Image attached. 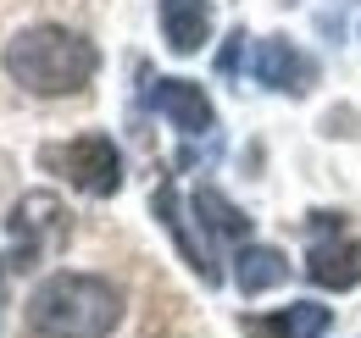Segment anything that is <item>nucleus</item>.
Returning a JSON list of instances; mask_svg holds the SVG:
<instances>
[{"instance_id": "9b49d317", "label": "nucleus", "mask_w": 361, "mask_h": 338, "mask_svg": "<svg viewBox=\"0 0 361 338\" xmlns=\"http://www.w3.org/2000/svg\"><path fill=\"white\" fill-rule=\"evenodd\" d=\"M283 277H289V261L272 244H239L233 250V283H239V294H267Z\"/></svg>"}, {"instance_id": "ddd939ff", "label": "nucleus", "mask_w": 361, "mask_h": 338, "mask_svg": "<svg viewBox=\"0 0 361 338\" xmlns=\"http://www.w3.org/2000/svg\"><path fill=\"white\" fill-rule=\"evenodd\" d=\"M245 39H250L245 28H233V34H228V50L217 56V67H223V73H233V67H239V50H245Z\"/></svg>"}, {"instance_id": "f03ea898", "label": "nucleus", "mask_w": 361, "mask_h": 338, "mask_svg": "<svg viewBox=\"0 0 361 338\" xmlns=\"http://www.w3.org/2000/svg\"><path fill=\"white\" fill-rule=\"evenodd\" d=\"M123 322V294L90 272H56L28 299V327L45 338H111Z\"/></svg>"}, {"instance_id": "f8f14e48", "label": "nucleus", "mask_w": 361, "mask_h": 338, "mask_svg": "<svg viewBox=\"0 0 361 338\" xmlns=\"http://www.w3.org/2000/svg\"><path fill=\"white\" fill-rule=\"evenodd\" d=\"M328 327H334V311H328V305H312V299H300V305L267 316V333H278V338H322Z\"/></svg>"}, {"instance_id": "39448f33", "label": "nucleus", "mask_w": 361, "mask_h": 338, "mask_svg": "<svg viewBox=\"0 0 361 338\" xmlns=\"http://www.w3.org/2000/svg\"><path fill=\"white\" fill-rule=\"evenodd\" d=\"M306 272L322 289H356L361 283V244L345 233L339 211L312 216V250H306Z\"/></svg>"}, {"instance_id": "9d476101", "label": "nucleus", "mask_w": 361, "mask_h": 338, "mask_svg": "<svg viewBox=\"0 0 361 338\" xmlns=\"http://www.w3.org/2000/svg\"><path fill=\"white\" fill-rule=\"evenodd\" d=\"M189 211H195V222H200L206 233H217V239H228V244H250V216L239 211L223 189L200 183V189L189 194Z\"/></svg>"}, {"instance_id": "20e7f679", "label": "nucleus", "mask_w": 361, "mask_h": 338, "mask_svg": "<svg viewBox=\"0 0 361 338\" xmlns=\"http://www.w3.org/2000/svg\"><path fill=\"white\" fill-rule=\"evenodd\" d=\"M45 161H56L67 172V183L94 194V200H106V194L123 189V156H117L111 133H84V139H73L61 150H45Z\"/></svg>"}, {"instance_id": "6e6552de", "label": "nucleus", "mask_w": 361, "mask_h": 338, "mask_svg": "<svg viewBox=\"0 0 361 338\" xmlns=\"http://www.w3.org/2000/svg\"><path fill=\"white\" fill-rule=\"evenodd\" d=\"M150 211H156V222H161V227H167V233L178 239L183 261H189V266H195V272H200L206 283H217V261H212V244L189 233V216H183V200H178V189H173V183H161V189H156Z\"/></svg>"}, {"instance_id": "1a4fd4ad", "label": "nucleus", "mask_w": 361, "mask_h": 338, "mask_svg": "<svg viewBox=\"0 0 361 338\" xmlns=\"http://www.w3.org/2000/svg\"><path fill=\"white\" fill-rule=\"evenodd\" d=\"M161 34L173 56H195L212 39V0H161Z\"/></svg>"}, {"instance_id": "0eeeda50", "label": "nucleus", "mask_w": 361, "mask_h": 338, "mask_svg": "<svg viewBox=\"0 0 361 338\" xmlns=\"http://www.w3.org/2000/svg\"><path fill=\"white\" fill-rule=\"evenodd\" d=\"M250 73H256V84L278 89V94H306V84H312V61L289 39H262L250 56Z\"/></svg>"}, {"instance_id": "423d86ee", "label": "nucleus", "mask_w": 361, "mask_h": 338, "mask_svg": "<svg viewBox=\"0 0 361 338\" xmlns=\"http://www.w3.org/2000/svg\"><path fill=\"white\" fill-rule=\"evenodd\" d=\"M150 106H156V117H167L178 127L183 139H217V111H212L206 89L189 84V78H156L150 84Z\"/></svg>"}, {"instance_id": "f257e3e1", "label": "nucleus", "mask_w": 361, "mask_h": 338, "mask_svg": "<svg viewBox=\"0 0 361 338\" xmlns=\"http://www.w3.org/2000/svg\"><path fill=\"white\" fill-rule=\"evenodd\" d=\"M0 67L6 78L28 94H78L100 67V50H94L78 28H61V23H34L23 34H11V44L0 50Z\"/></svg>"}, {"instance_id": "7ed1b4c3", "label": "nucleus", "mask_w": 361, "mask_h": 338, "mask_svg": "<svg viewBox=\"0 0 361 338\" xmlns=\"http://www.w3.org/2000/svg\"><path fill=\"white\" fill-rule=\"evenodd\" d=\"M61 244H67V216L56 206V194H23L11 211V272L39 266Z\"/></svg>"}]
</instances>
